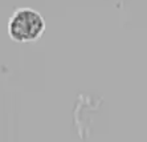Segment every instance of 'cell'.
<instances>
[{
  "label": "cell",
  "mask_w": 147,
  "mask_h": 142,
  "mask_svg": "<svg viewBox=\"0 0 147 142\" xmlns=\"http://www.w3.org/2000/svg\"><path fill=\"white\" fill-rule=\"evenodd\" d=\"M45 31V20L37 11L20 8L11 16L8 32L12 40L17 43L37 41Z\"/></svg>",
  "instance_id": "cell-1"
}]
</instances>
